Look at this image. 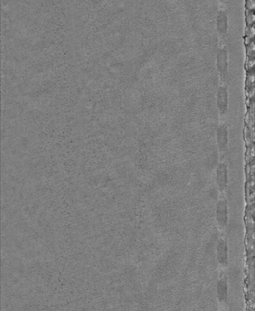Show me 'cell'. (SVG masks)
Masks as SVG:
<instances>
[{
	"label": "cell",
	"instance_id": "52a82bcc",
	"mask_svg": "<svg viewBox=\"0 0 255 311\" xmlns=\"http://www.w3.org/2000/svg\"><path fill=\"white\" fill-rule=\"evenodd\" d=\"M247 9L254 10V0H247L246 1Z\"/></svg>",
	"mask_w": 255,
	"mask_h": 311
},
{
	"label": "cell",
	"instance_id": "5b68a950",
	"mask_svg": "<svg viewBox=\"0 0 255 311\" xmlns=\"http://www.w3.org/2000/svg\"><path fill=\"white\" fill-rule=\"evenodd\" d=\"M246 19L248 26L252 25L254 23V10L247 9L246 10Z\"/></svg>",
	"mask_w": 255,
	"mask_h": 311
},
{
	"label": "cell",
	"instance_id": "277c9868",
	"mask_svg": "<svg viewBox=\"0 0 255 311\" xmlns=\"http://www.w3.org/2000/svg\"><path fill=\"white\" fill-rule=\"evenodd\" d=\"M254 24L248 26L246 30V43L248 45L250 42L254 40Z\"/></svg>",
	"mask_w": 255,
	"mask_h": 311
},
{
	"label": "cell",
	"instance_id": "6da1fadb",
	"mask_svg": "<svg viewBox=\"0 0 255 311\" xmlns=\"http://www.w3.org/2000/svg\"><path fill=\"white\" fill-rule=\"evenodd\" d=\"M217 220L221 227H225L227 224V206L225 200H220L217 204Z\"/></svg>",
	"mask_w": 255,
	"mask_h": 311
},
{
	"label": "cell",
	"instance_id": "7a4b0ae2",
	"mask_svg": "<svg viewBox=\"0 0 255 311\" xmlns=\"http://www.w3.org/2000/svg\"><path fill=\"white\" fill-rule=\"evenodd\" d=\"M217 259L222 265L225 266L228 263V247L227 242L224 239H221L217 247Z\"/></svg>",
	"mask_w": 255,
	"mask_h": 311
},
{
	"label": "cell",
	"instance_id": "8992f818",
	"mask_svg": "<svg viewBox=\"0 0 255 311\" xmlns=\"http://www.w3.org/2000/svg\"><path fill=\"white\" fill-rule=\"evenodd\" d=\"M248 45H249L247 47V53H248V55H250V56L252 54L254 53V40H252Z\"/></svg>",
	"mask_w": 255,
	"mask_h": 311
},
{
	"label": "cell",
	"instance_id": "3957f363",
	"mask_svg": "<svg viewBox=\"0 0 255 311\" xmlns=\"http://www.w3.org/2000/svg\"><path fill=\"white\" fill-rule=\"evenodd\" d=\"M217 297L220 302H225L228 295V285L226 277H223L217 284Z\"/></svg>",
	"mask_w": 255,
	"mask_h": 311
}]
</instances>
